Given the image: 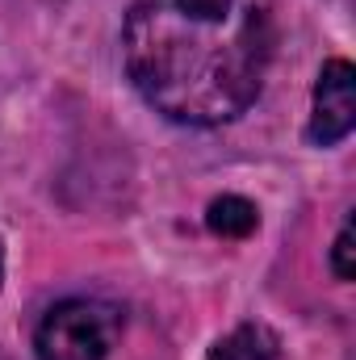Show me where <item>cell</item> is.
<instances>
[{"mask_svg": "<svg viewBox=\"0 0 356 360\" xmlns=\"http://www.w3.org/2000/svg\"><path fill=\"white\" fill-rule=\"evenodd\" d=\"M272 46V0H139L122 25L130 84L177 126H222L248 113Z\"/></svg>", "mask_w": 356, "mask_h": 360, "instance_id": "obj_1", "label": "cell"}, {"mask_svg": "<svg viewBox=\"0 0 356 360\" xmlns=\"http://www.w3.org/2000/svg\"><path fill=\"white\" fill-rule=\"evenodd\" d=\"M122 327H126L122 306L101 297H68L42 314L34 331V352L38 360H105Z\"/></svg>", "mask_w": 356, "mask_h": 360, "instance_id": "obj_2", "label": "cell"}, {"mask_svg": "<svg viewBox=\"0 0 356 360\" xmlns=\"http://www.w3.org/2000/svg\"><path fill=\"white\" fill-rule=\"evenodd\" d=\"M352 126H356V72L348 59H327L319 80H314L306 139L314 147H336L352 134Z\"/></svg>", "mask_w": 356, "mask_h": 360, "instance_id": "obj_3", "label": "cell"}, {"mask_svg": "<svg viewBox=\"0 0 356 360\" xmlns=\"http://www.w3.org/2000/svg\"><path fill=\"white\" fill-rule=\"evenodd\" d=\"M205 360H285L276 331L265 323H243L231 335H222Z\"/></svg>", "mask_w": 356, "mask_h": 360, "instance_id": "obj_4", "label": "cell"}, {"mask_svg": "<svg viewBox=\"0 0 356 360\" xmlns=\"http://www.w3.org/2000/svg\"><path fill=\"white\" fill-rule=\"evenodd\" d=\"M205 226H210L214 235H222V239H248V235L260 226V210H256L248 197H239V193H222V197L210 201Z\"/></svg>", "mask_w": 356, "mask_h": 360, "instance_id": "obj_5", "label": "cell"}, {"mask_svg": "<svg viewBox=\"0 0 356 360\" xmlns=\"http://www.w3.org/2000/svg\"><path fill=\"white\" fill-rule=\"evenodd\" d=\"M352 222H344L340 226V235H336V248H331V272L340 276V281H352L356 276V260H352Z\"/></svg>", "mask_w": 356, "mask_h": 360, "instance_id": "obj_6", "label": "cell"}, {"mask_svg": "<svg viewBox=\"0 0 356 360\" xmlns=\"http://www.w3.org/2000/svg\"><path fill=\"white\" fill-rule=\"evenodd\" d=\"M0 285H4V248H0Z\"/></svg>", "mask_w": 356, "mask_h": 360, "instance_id": "obj_7", "label": "cell"}, {"mask_svg": "<svg viewBox=\"0 0 356 360\" xmlns=\"http://www.w3.org/2000/svg\"><path fill=\"white\" fill-rule=\"evenodd\" d=\"M0 360H13V356H8V352H0Z\"/></svg>", "mask_w": 356, "mask_h": 360, "instance_id": "obj_8", "label": "cell"}]
</instances>
